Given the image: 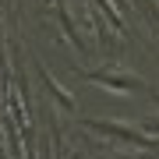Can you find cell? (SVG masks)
Instances as JSON below:
<instances>
[{
	"instance_id": "obj_1",
	"label": "cell",
	"mask_w": 159,
	"mask_h": 159,
	"mask_svg": "<svg viewBox=\"0 0 159 159\" xmlns=\"http://www.w3.org/2000/svg\"><path fill=\"white\" fill-rule=\"evenodd\" d=\"M81 78L96 81V85L110 89V92H124V96H127V92H138V89H142V92H148L152 99H159V92H156L152 85H148V81L134 78V74H120V71H117V74H102V71H92V74H85V71H81Z\"/></svg>"
}]
</instances>
